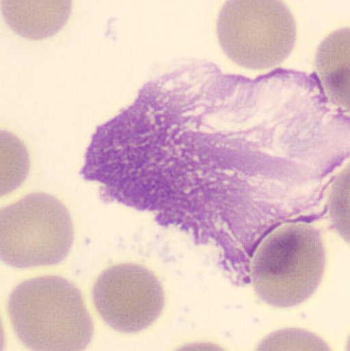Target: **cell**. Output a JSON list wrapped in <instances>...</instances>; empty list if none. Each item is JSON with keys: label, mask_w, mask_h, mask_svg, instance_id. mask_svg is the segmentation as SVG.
I'll list each match as a JSON object with an SVG mask.
<instances>
[{"label": "cell", "mask_w": 350, "mask_h": 351, "mask_svg": "<svg viewBox=\"0 0 350 351\" xmlns=\"http://www.w3.org/2000/svg\"><path fill=\"white\" fill-rule=\"evenodd\" d=\"M337 118L314 76L250 79L194 60L148 81L99 125L81 173L108 203L220 241L238 216L284 213L314 195Z\"/></svg>", "instance_id": "cell-1"}, {"label": "cell", "mask_w": 350, "mask_h": 351, "mask_svg": "<svg viewBox=\"0 0 350 351\" xmlns=\"http://www.w3.org/2000/svg\"><path fill=\"white\" fill-rule=\"evenodd\" d=\"M7 313L16 336L32 350H83L94 322L80 290L61 276L31 278L9 296Z\"/></svg>", "instance_id": "cell-2"}, {"label": "cell", "mask_w": 350, "mask_h": 351, "mask_svg": "<svg viewBox=\"0 0 350 351\" xmlns=\"http://www.w3.org/2000/svg\"><path fill=\"white\" fill-rule=\"evenodd\" d=\"M326 255L321 234L307 223H288L271 232L252 262L255 292L265 303L292 308L307 301L321 282Z\"/></svg>", "instance_id": "cell-3"}, {"label": "cell", "mask_w": 350, "mask_h": 351, "mask_svg": "<svg viewBox=\"0 0 350 351\" xmlns=\"http://www.w3.org/2000/svg\"><path fill=\"white\" fill-rule=\"evenodd\" d=\"M217 37L225 54L238 66L273 69L295 47V19L282 1L233 0L218 16Z\"/></svg>", "instance_id": "cell-4"}, {"label": "cell", "mask_w": 350, "mask_h": 351, "mask_svg": "<svg viewBox=\"0 0 350 351\" xmlns=\"http://www.w3.org/2000/svg\"><path fill=\"white\" fill-rule=\"evenodd\" d=\"M71 215L57 197L32 193L1 209L0 256L16 269L54 266L71 252Z\"/></svg>", "instance_id": "cell-5"}, {"label": "cell", "mask_w": 350, "mask_h": 351, "mask_svg": "<svg viewBox=\"0 0 350 351\" xmlns=\"http://www.w3.org/2000/svg\"><path fill=\"white\" fill-rule=\"evenodd\" d=\"M92 298L101 319L123 334L152 326L163 313L166 300L157 276L133 263L114 265L99 274Z\"/></svg>", "instance_id": "cell-6"}, {"label": "cell", "mask_w": 350, "mask_h": 351, "mask_svg": "<svg viewBox=\"0 0 350 351\" xmlns=\"http://www.w3.org/2000/svg\"><path fill=\"white\" fill-rule=\"evenodd\" d=\"M317 79L327 99L340 110H349V29L326 37L315 57Z\"/></svg>", "instance_id": "cell-7"}, {"label": "cell", "mask_w": 350, "mask_h": 351, "mask_svg": "<svg viewBox=\"0 0 350 351\" xmlns=\"http://www.w3.org/2000/svg\"><path fill=\"white\" fill-rule=\"evenodd\" d=\"M7 24L25 38H47L66 25L71 13V1H2Z\"/></svg>", "instance_id": "cell-8"}, {"label": "cell", "mask_w": 350, "mask_h": 351, "mask_svg": "<svg viewBox=\"0 0 350 351\" xmlns=\"http://www.w3.org/2000/svg\"><path fill=\"white\" fill-rule=\"evenodd\" d=\"M29 169L27 150L22 141L1 132V195L9 194L22 185Z\"/></svg>", "instance_id": "cell-9"}]
</instances>
